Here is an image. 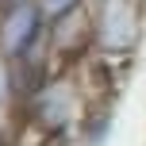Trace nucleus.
<instances>
[{"label":"nucleus","instance_id":"nucleus-9","mask_svg":"<svg viewBox=\"0 0 146 146\" xmlns=\"http://www.w3.org/2000/svg\"><path fill=\"white\" fill-rule=\"evenodd\" d=\"M0 4H15V0H0Z\"/></svg>","mask_w":146,"mask_h":146},{"label":"nucleus","instance_id":"nucleus-6","mask_svg":"<svg viewBox=\"0 0 146 146\" xmlns=\"http://www.w3.org/2000/svg\"><path fill=\"white\" fill-rule=\"evenodd\" d=\"M0 127L15 131L19 127V88H15V66L0 58Z\"/></svg>","mask_w":146,"mask_h":146},{"label":"nucleus","instance_id":"nucleus-1","mask_svg":"<svg viewBox=\"0 0 146 146\" xmlns=\"http://www.w3.org/2000/svg\"><path fill=\"white\" fill-rule=\"evenodd\" d=\"M96 96L88 92L85 66H54L46 81L19 104V135L38 139V146H62L77 139V127Z\"/></svg>","mask_w":146,"mask_h":146},{"label":"nucleus","instance_id":"nucleus-8","mask_svg":"<svg viewBox=\"0 0 146 146\" xmlns=\"http://www.w3.org/2000/svg\"><path fill=\"white\" fill-rule=\"evenodd\" d=\"M0 146H15V131H4L0 127Z\"/></svg>","mask_w":146,"mask_h":146},{"label":"nucleus","instance_id":"nucleus-4","mask_svg":"<svg viewBox=\"0 0 146 146\" xmlns=\"http://www.w3.org/2000/svg\"><path fill=\"white\" fill-rule=\"evenodd\" d=\"M46 54L54 58V66H85L92 58V12H88V4L50 19Z\"/></svg>","mask_w":146,"mask_h":146},{"label":"nucleus","instance_id":"nucleus-5","mask_svg":"<svg viewBox=\"0 0 146 146\" xmlns=\"http://www.w3.org/2000/svg\"><path fill=\"white\" fill-rule=\"evenodd\" d=\"M111 135H115V108H111L108 96H96L92 108L85 111V119H81L77 127V146H108Z\"/></svg>","mask_w":146,"mask_h":146},{"label":"nucleus","instance_id":"nucleus-3","mask_svg":"<svg viewBox=\"0 0 146 146\" xmlns=\"http://www.w3.org/2000/svg\"><path fill=\"white\" fill-rule=\"evenodd\" d=\"M46 31L50 19L38 8V0L0 4V58L27 62L35 54H46Z\"/></svg>","mask_w":146,"mask_h":146},{"label":"nucleus","instance_id":"nucleus-2","mask_svg":"<svg viewBox=\"0 0 146 146\" xmlns=\"http://www.w3.org/2000/svg\"><path fill=\"white\" fill-rule=\"evenodd\" d=\"M92 62L123 66L146 42V0H88Z\"/></svg>","mask_w":146,"mask_h":146},{"label":"nucleus","instance_id":"nucleus-7","mask_svg":"<svg viewBox=\"0 0 146 146\" xmlns=\"http://www.w3.org/2000/svg\"><path fill=\"white\" fill-rule=\"evenodd\" d=\"M81 4H88V0H38V8L46 12V19H58V15H66V12H73V8H81Z\"/></svg>","mask_w":146,"mask_h":146}]
</instances>
